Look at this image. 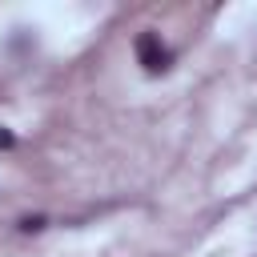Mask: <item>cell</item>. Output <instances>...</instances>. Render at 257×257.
<instances>
[{"label": "cell", "mask_w": 257, "mask_h": 257, "mask_svg": "<svg viewBox=\"0 0 257 257\" xmlns=\"http://www.w3.org/2000/svg\"><path fill=\"white\" fill-rule=\"evenodd\" d=\"M137 60L145 64V72H165L169 68V48L161 44L157 32H141L137 36Z\"/></svg>", "instance_id": "6da1fadb"}, {"label": "cell", "mask_w": 257, "mask_h": 257, "mask_svg": "<svg viewBox=\"0 0 257 257\" xmlns=\"http://www.w3.org/2000/svg\"><path fill=\"white\" fill-rule=\"evenodd\" d=\"M20 229H24V233H36V229H44V217H24Z\"/></svg>", "instance_id": "7a4b0ae2"}, {"label": "cell", "mask_w": 257, "mask_h": 257, "mask_svg": "<svg viewBox=\"0 0 257 257\" xmlns=\"http://www.w3.org/2000/svg\"><path fill=\"white\" fill-rule=\"evenodd\" d=\"M0 145H12V137H8V133H0Z\"/></svg>", "instance_id": "3957f363"}]
</instances>
